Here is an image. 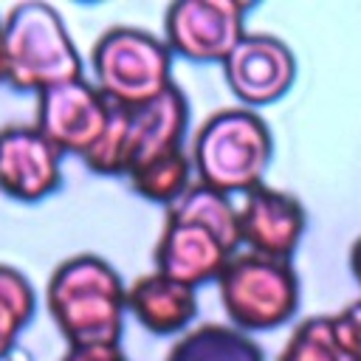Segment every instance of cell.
I'll use <instances>...</instances> for the list:
<instances>
[{"label": "cell", "instance_id": "6", "mask_svg": "<svg viewBox=\"0 0 361 361\" xmlns=\"http://www.w3.org/2000/svg\"><path fill=\"white\" fill-rule=\"evenodd\" d=\"M220 302L240 330H271L299 307V279L290 259L254 251L234 254L217 276Z\"/></svg>", "mask_w": 361, "mask_h": 361}, {"label": "cell", "instance_id": "19", "mask_svg": "<svg viewBox=\"0 0 361 361\" xmlns=\"http://www.w3.org/2000/svg\"><path fill=\"white\" fill-rule=\"evenodd\" d=\"M330 319H333V330H336L341 347L347 350V355L353 361H361V299L344 305Z\"/></svg>", "mask_w": 361, "mask_h": 361}, {"label": "cell", "instance_id": "18", "mask_svg": "<svg viewBox=\"0 0 361 361\" xmlns=\"http://www.w3.org/2000/svg\"><path fill=\"white\" fill-rule=\"evenodd\" d=\"M276 361H353L341 347L330 316L305 319L285 341Z\"/></svg>", "mask_w": 361, "mask_h": 361}, {"label": "cell", "instance_id": "10", "mask_svg": "<svg viewBox=\"0 0 361 361\" xmlns=\"http://www.w3.org/2000/svg\"><path fill=\"white\" fill-rule=\"evenodd\" d=\"M231 93L245 107H262L288 93L296 76L290 48L274 34H245L223 62Z\"/></svg>", "mask_w": 361, "mask_h": 361}, {"label": "cell", "instance_id": "7", "mask_svg": "<svg viewBox=\"0 0 361 361\" xmlns=\"http://www.w3.org/2000/svg\"><path fill=\"white\" fill-rule=\"evenodd\" d=\"M245 6L237 0H178L164 17V42L192 62H226L245 37Z\"/></svg>", "mask_w": 361, "mask_h": 361}, {"label": "cell", "instance_id": "16", "mask_svg": "<svg viewBox=\"0 0 361 361\" xmlns=\"http://www.w3.org/2000/svg\"><path fill=\"white\" fill-rule=\"evenodd\" d=\"M192 169H195L192 158L180 147V149H172V152L144 161L127 178L141 197H147L152 203H164L169 209L192 186Z\"/></svg>", "mask_w": 361, "mask_h": 361}, {"label": "cell", "instance_id": "13", "mask_svg": "<svg viewBox=\"0 0 361 361\" xmlns=\"http://www.w3.org/2000/svg\"><path fill=\"white\" fill-rule=\"evenodd\" d=\"M127 310L149 333L169 336L183 330L195 319L197 296H195V288L178 279H169L158 271H149L127 288Z\"/></svg>", "mask_w": 361, "mask_h": 361}, {"label": "cell", "instance_id": "9", "mask_svg": "<svg viewBox=\"0 0 361 361\" xmlns=\"http://www.w3.org/2000/svg\"><path fill=\"white\" fill-rule=\"evenodd\" d=\"M62 180V152L37 124L0 127V192L34 203L56 192Z\"/></svg>", "mask_w": 361, "mask_h": 361}, {"label": "cell", "instance_id": "14", "mask_svg": "<svg viewBox=\"0 0 361 361\" xmlns=\"http://www.w3.org/2000/svg\"><path fill=\"white\" fill-rule=\"evenodd\" d=\"M164 361H265L259 344L240 327L200 324L186 330Z\"/></svg>", "mask_w": 361, "mask_h": 361}, {"label": "cell", "instance_id": "4", "mask_svg": "<svg viewBox=\"0 0 361 361\" xmlns=\"http://www.w3.org/2000/svg\"><path fill=\"white\" fill-rule=\"evenodd\" d=\"M3 48L8 62V85L25 93L82 79V56L59 17L48 3H20L3 20Z\"/></svg>", "mask_w": 361, "mask_h": 361}, {"label": "cell", "instance_id": "15", "mask_svg": "<svg viewBox=\"0 0 361 361\" xmlns=\"http://www.w3.org/2000/svg\"><path fill=\"white\" fill-rule=\"evenodd\" d=\"M166 212H175L180 217L197 220L209 226L234 254L240 248V220H237V203H231L228 195L195 180Z\"/></svg>", "mask_w": 361, "mask_h": 361}, {"label": "cell", "instance_id": "1", "mask_svg": "<svg viewBox=\"0 0 361 361\" xmlns=\"http://www.w3.org/2000/svg\"><path fill=\"white\" fill-rule=\"evenodd\" d=\"M45 302L68 347L118 344L127 288L107 259L76 254L59 262L48 279Z\"/></svg>", "mask_w": 361, "mask_h": 361}, {"label": "cell", "instance_id": "11", "mask_svg": "<svg viewBox=\"0 0 361 361\" xmlns=\"http://www.w3.org/2000/svg\"><path fill=\"white\" fill-rule=\"evenodd\" d=\"M237 220L240 245L276 259H290L307 223L299 197L265 183L243 195V200L237 203Z\"/></svg>", "mask_w": 361, "mask_h": 361}, {"label": "cell", "instance_id": "8", "mask_svg": "<svg viewBox=\"0 0 361 361\" xmlns=\"http://www.w3.org/2000/svg\"><path fill=\"white\" fill-rule=\"evenodd\" d=\"M110 110L107 96L82 76L42 90L37 96L34 124L62 155L73 152L82 158L104 133Z\"/></svg>", "mask_w": 361, "mask_h": 361}, {"label": "cell", "instance_id": "2", "mask_svg": "<svg viewBox=\"0 0 361 361\" xmlns=\"http://www.w3.org/2000/svg\"><path fill=\"white\" fill-rule=\"evenodd\" d=\"M274 141L268 124L251 107H223L195 133L192 166L197 180L223 192L245 195L262 183Z\"/></svg>", "mask_w": 361, "mask_h": 361}, {"label": "cell", "instance_id": "21", "mask_svg": "<svg viewBox=\"0 0 361 361\" xmlns=\"http://www.w3.org/2000/svg\"><path fill=\"white\" fill-rule=\"evenodd\" d=\"M350 271H353V276H355V282L361 285V237L353 243V248H350Z\"/></svg>", "mask_w": 361, "mask_h": 361}, {"label": "cell", "instance_id": "17", "mask_svg": "<svg viewBox=\"0 0 361 361\" xmlns=\"http://www.w3.org/2000/svg\"><path fill=\"white\" fill-rule=\"evenodd\" d=\"M37 299L31 282L11 265L0 262V358H6L20 330L34 316Z\"/></svg>", "mask_w": 361, "mask_h": 361}, {"label": "cell", "instance_id": "22", "mask_svg": "<svg viewBox=\"0 0 361 361\" xmlns=\"http://www.w3.org/2000/svg\"><path fill=\"white\" fill-rule=\"evenodd\" d=\"M8 82V62H6V48H3V20H0V85Z\"/></svg>", "mask_w": 361, "mask_h": 361}, {"label": "cell", "instance_id": "5", "mask_svg": "<svg viewBox=\"0 0 361 361\" xmlns=\"http://www.w3.org/2000/svg\"><path fill=\"white\" fill-rule=\"evenodd\" d=\"M96 87L110 104L138 107L172 87V51L135 25L107 28L90 51Z\"/></svg>", "mask_w": 361, "mask_h": 361}, {"label": "cell", "instance_id": "12", "mask_svg": "<svg viewBox=\"0 0 361 361\" xmlns=\"http://www.w3.org/2000/svg\"><path fill=\"white\" fill-rule=\"evenodd\" d=\"M234 251L203 223L166 212L164 231L155 243V271L197 288L217 279Z\"/></svg>", "mask_w": 361, "mask_h": 361}, {"label": "cell", "instance_id": "3", "mask_svg": "<svg viewBox=\"0 0 361 361\" xmlns=\"http://www.w3.org/2000/svg\"><path fill=\"white\" fill-rule=\"evenodd\" d=\"M186 121L189 104L178 85L138 107L113 104L104 133L82 161L99 175H130L144 161L180 149Z\"/></svg>", "mask_w": 361, "mask_h": 361}, {"label": "cell", "instance_id": "20", "mask_svg": "<svg viewBox=\"0 0 361 361\" xmlns=\"http://www.w3.org/2000/svg\"><path fill=\"white\" fill-rule=\"evenodd\" d=\"M62 361H127L118 344H93V347H68Z\"/></svg>", "mask_w": 361, "mask_h": 361}]
</instances>
